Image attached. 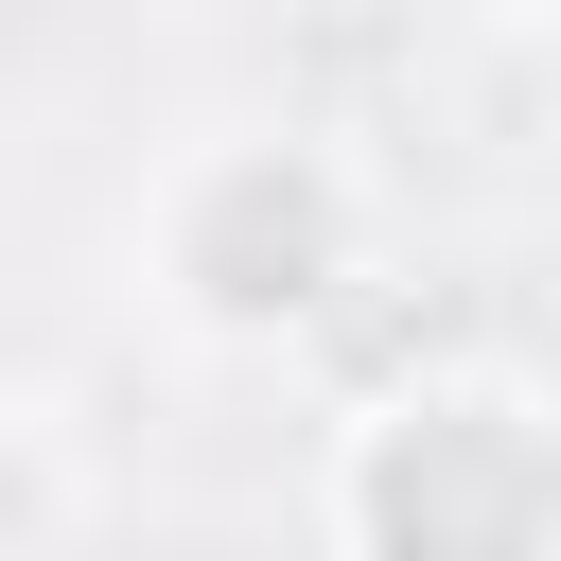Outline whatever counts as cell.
<instances>
[{
    "mask_svg": "<svg viewBox=\"0 0 561 561\" xmlns=\"http://www.w3.org/2000/svg\"><path fill=\"white\" fill-rule=\"evenodd\" d=\"M368 228H386V193H368L351 140H316V123H210V140H175V158L140 175L123 280H140V316H158L175 351L280 368V351H316V333L351 316Z\"/></svg>",
    "mask_w": 561,
    "mask_h": 561,
    "instance_id": "obj_1",
    "label": "cell"
},
{
    "mask_svg": "<svg viewBox=\"0 0 561 561\" xmlns=\"http://www.w3.org/2000/svg\"><path fill=\"white\" fill-rule=\"evenodd\" d=\"M316 561H561V386L526 351H421L316 438Z\"/></svg>",
    "mask_w": 561,
    "mask_h": 561,
    "instance_id": "obj_2",
    "label": "cell"
},
{
    "mask_svg": "<svg viewBox=\"0 0 561 561\" xmlns=\"http://www.w3.org/2000/svg\"><path fill=\"white\" fill-rule=\"evenodd\" d=\"M508 18H543V35H561V0H508Z\"/></svg>",
    "mask_w": 561,
    "mask_h": 561,
    "instance_id": "obj_3",
    "label": "cell"
}]
</instances>
